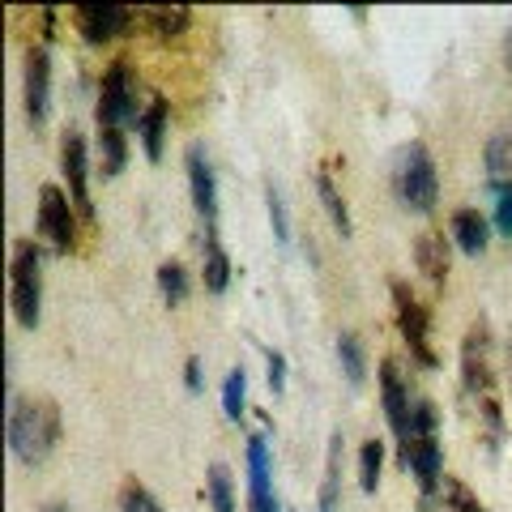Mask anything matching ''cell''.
<instances>
[{
    "label": "cell",
    "mask_w": 512,
    "mask_h": 512,
    "mask_svg": "<svg viewBox=\"0 0 512 512\" xmlns=\"http://www.w3.org/2000/svg\"><path fill=\"white\" fill-rule=\"evenodd\" d=\"M414 265L427 278V286H444L448 269H453V244L444 239L440 227H427L414 235Z\"/></svg>",
    "instance_id": "obj_14"
},
{
    "label": "cell",
    "mask_w": 512,
    "mask_h": 512,
    "mask_svg": "<svg viewBox=\"0 0 512 512\" xmlns=\"http://www.w3.org/2000/svg\"><path fill=\"white\" fill-rule=\"evenodd\" d=\"M393 192L410 214H431L440 201V175H436V158L423 141H406L393 154Z\"/></svg>",
    "instance_id": "obj_3"
},
{
    "label": "cell",
    "mask_w": 512,
    "mask_h": 512,
    "mask_svg": "<svg viewBox=\"0 0 512 512\" xmlns=\"http://www.w3.org/2000/svg\"><path fill=\"white\" fill-rule=\"evenodd\" d=\"M120 512H163V504L137 483V478H124L120 487Z\"/></svg>",
    "instance_id": "obj_29"
},
{
    "label": "cell",
    "mask_w": 512,
    "mask_h": 512,
    "mask_svg": "<svg viewBox=\"0 0 512 512\" xmlns=\"http://www.w3.org/2000/svg\"><path fill=\"white\" fill-rule=\"evenodd\" d=\"M269 389H274V393H282L286 389V359L278 355V350H269Z\"/></svg>",
    "instance_id": "obj_32"
},
{
    "label": "cell",
    "mask_w": 512,
    "mask_h": 512,
    "mask_svg": "<svg viewBox=\"0 0 512 512\" xmlns=\"http://www.w3.org/2000/svg\"><path fill=\"white\" fill-rule=\"evenodd\" d=\"M133 116H137L133 69H128V60H111V69L103 73V86H99V107H94V120H99V128H120Z\"/></svg>",
    "instance_id": "obj_6"
},
{
    "label": "cell",
    "mask_w": 512,
    "mask_h": 512,
    "mask_svg": "<svg viewBox=\"0 0 512 512\" xmlns=\"http://www.w3.org/2000/svg\"><path fill=\"white\" fill-rule=\"evenodd\" d=\"M461 393L466 410L483 436L487 448L504 444V406H500V384H495V346L487 320H474L466 342H461Z\"/></svg>",
    "instance_id": "obj_1"
},
{
    "label": "cell",
    "mask_w": 512,
    "mask_h": 512,
    "mask_svg": "<svg viewBox=\"0 0 512 512\" xmlns=\"http://www.w3.org/2000/svg\"><path fill=\"white\" fill-rule=\"evenodd\" d=\"M26 120L30 124H43L47 116V103H52V56L43 47H30L26 52Z\"/></svg>",
    "instance_id": "obj_13"
},
{
    "label": "cell",
    "mask_w": 512,
    "mask_h": 512,
    "mask_svg": "<svg viewBox=\"0 0 512 512\" xmlns=\"http://www.w3.org/2000/svg\"><path fill=\"white\" fill-rule=\"evenodd\" d=\"M248 508L252 512H282L274 495V466H269V440L256 431L248 436Z\"/></svg>",
    "instance_id": "obj_10"
},
{
    "label": "cell",
    "mask_w": 512,
    "mask_h": 512,
    "mask_svg": "<svg viewBox=\"0 0 512 512\" xmlns=\"http://www.w3.org/2000/svg\"><path fill=\"white\" fill-rule=\"evenodd\" d=\"M393 291V312H397V329H402V342L410 350V359L419 367H440L436 342H431V312L427 303L410 291L406 282H389Z\"/></svg>",
    "instance_id": "obj_5"
},
{
    "label": "cell",
    "mask_w": 512,
    "mask_h": 512,
    "mask_svg": "<svg viewBox=\"0 0 512 512\" xmlns=\"http://www.w3.org/2000/svg\"><path fill=\"white\" fill-rule=\"evenodd\" d=\"M265 205H269V222H274V239L286 244V239H291V227H286V210H282V197H278L274 184H265Z\"/></svg>",
    "instance_id": "obj_31"
},
{
    "label": "cell",
    "mask_w": 512,
    "mask_h": 512,
    "mask_svg": "<svg viewBox=\"0 0 512 512\" xmlns=\"http://www.w3.org/2000/svg\"><path fill=\"white\" fill-rule=\"evenodd\" d=\"M244 393H248V372L244 367H231L227 380H222V410H227L231 423L244 419Z\"/></svg>",
    "instance_id": "obj_26"
},
{
    "label": "cell",
    "mask_w": 512,
    "mask_h": 512,
    "mask_svg": "<svg viewBox=\"0 0 512 512\" xmlns=\"http://www.w3.org/2000/svg\"><path fill=\"white\" fill-rule=\"evenodd\" d=\"M99 175L103 180H116V175L128 167V141H124V128H99Z\"/></svg>",
    "instance_id": "obj_20"
},
{
    "label": "cell",
    "mask_w": 512,
    "mask_h": 512,
    "mask_svg": "<svg viewBox=\"0 0 512 512\" xmlns=\"http://www.w3.org/2000/svg\"><path fill=\"white\" fill-rule=\"evenodd\" d=\"M184 171H188V188H192V205L201 214V227L218 231V180H214V167L205 158V150H188Z\"/></svg>",
    "instance_id": "obj_11"
},
{
    "label": "cell",
    "mask_w": 512,
    "mask_h": 512,
    "mask_svg": "<svg viewBox=\"0 0 512 512\" xmlns=\"http://www.w3.org/2000/svg\"><path fill=\"white\" fill-rule=\"evenodd\" d=\"M338 363H342V376L359 389L363 384V346L355 333H338Z\"/></svg>",
    "instance_id": "obj_27"
},
{
    "label": "cell",
    "mask_w": 512,
    "mask_h": 512,
    "mask_svg": "<svg viewBox=\"0 0 512 512\" xmlns=\"http://www.w3.org/2000/svg\"><path fill=\"white\" fill-rule=\"evenodd\" d=\"M487 175H491V188L512 180V137L508 133L487 141Z\"/></svg>",
    "instance_id": "obj_23"
},
{
    "label": "cell",
    "mask_w": 512,
    "mask_h": 512,
    "mask_svg": "<svg viewBox=\"0 0 512 512\" xmlns=\"http://www.w3.org/2000/svg\"><path fill=\"white\" fill-rule=\"evenodd\" d=\"M508 355H512V342H508Z\"/></svg>",
    "instance_id": "obj_34"
},
{
    "label": "cell",
    "mask_w": 512,
    "mask_h": 512,
    "mask_svg": "<svg viewBox=\"0 0 512 512\" xmlns=\"http://www.w3.org/2000/svg\"><path fill=\"white\" fill-rule=\"evenodd\" d=\"M133 9L128 5H111V0H90V5H77V30L86 35V43H111L116 35L128 30Z\"/></svg>",
    "instance_id": "obj_12"
},
{
    "label": "cell",
    "mask_w": 512,
    "mask_h": 512,
    "mask_svg": "<svg viewBox=\"0 0 512 512\" xmlns=\"http://www.w3.org/2000/svg\"><path fill=\"white\" fill-rule=\"evenodd\" d=\"M201 278H205V291H214V295H222L231 282V256L222 248L218 231H205V274Z\"/></svg>",
    "instance_id": "obj_18"
},
{
    "label": "cell",
    "mask_w": 512,
    "mask_h": 512,
    "mask_svg": "<svg viewBox=\"0 0 512 512\" xmlns=\"http://www.w3.org/2000/svg\"><path fill=\"white\" fill-rule=\"evenodd\" d=\"M440 512H483V504H478V495L466 483H461V478H444Z\"/></svg>",
    "instance_id": "obj_28"
},
{
    "label": "cell",
    "mask_w": 512,
    "mask_h": 512,
    "mask_svg": "<svg viewBox=\"0 0 512 512\" xmlns=\"http://www.w3.org/2000/svg\"><path fill=\"white\" fill-rule=\"evenodd\" d=\"M9 453L22 466H39L47 453L60 444V406L47 397H18L9 406V427H5Z\"/></svg>",
    "instance_id": "obj_2"
},
{
    "label": "cell",
    "mask_w": 512,
    "mask_h": 512,
    "mask_svg": "<svg viewBox=\"0 0 512 512\" xmlns=\"http://www.w3.org/2000/svg\"><path fill=\"white\" fill-rule=\"evenodd\" d=\"M448 222H453V244L466 252V256H478V252L491 244V218L470 210V205H466V210H457Z\"/></svg>",
    "instance_id": "obj_16"
},
{
    "label": "cell",
    "mask_w": 512,
    "mask_h": 512,
    "mask_svg": "<svg viewBox=\"0 0 512 512\" xmlns=\"http://www.w3.org/2000/svg\"><path fill=\"white\" fill-rule=\"evenodd\" d=\"M414 402H419V397H410V384H406L402 363H397L393 355L380 359V410H384V419H389L393 436H406Z\"/></svg>",
    "instance_id": "obj_8"
},
{
    "label": "cell",
    "mask_w": 512,
    "mask_h": 512,
    "mask_svg": "<svg viewBox=\"0 0 512 512\" xmlns=\"http://www.w3.org/2000/svg\"><path fill=\"white\" fill-rule=\"evenodd\" d=\"M9 308H13V316H18L22 329L39 325V308H43V252H39L35 239H18V244H13Z\"/></svg>",
    "instance_id": "obj_4"
},
{
    "label": "cell",
    "mask_w": 512,
    "mask_h": 512,
    "mask_svg": "<svg viewBox=\"0 0 512 512\" xmlns=\"http://www.w3.org/2000/svg\"><path fill=\"white\" fill-rule=\"evenodd\" d=\"M205 483H210V508L214 512H235V483H231V470L222 466V461L210 466Z\"/></svg>",
    "instance_id": "obj_25"
},
{
    "label": "cell",
    "mask_w": 512,
    "mask_h": 512,
    "mask_svg": "<svg viewBox=\"0 0 512 512\" xmlns=\"http://www.w3.org/2000/svg\"><path fill=\"white\" fill-rule=\"evenodd\" d=\"M338 500H342V431H333L325 478H320V512H338Z\"/></svg>",
    "instance_id": "obj_17"
},
{
    "label": "cell",
    "mask_w": 512,
    "mask_h": 512,
    "mask_svg": "<svg viewBox=\"0 0 512 512\" xmlns=\"http://www.w3.org/2000/svg\"><path fill=\"white\" fill-rule=\"evenodd\" d=\"M146 22H150V30L154 35H184L188 30V22H192V9H184V5H158V9H146Z\"/></svg>",
    "instance_id": "obj_22"
},
{
    "label": "cell",
    "mask_w": 512,
    "mask_h": 512,
    "mask_svg": "<svg viewBox=\"0 0 512 512\" xmlns=\"http://www.w3.org/2000/svg\"><path fill=\"white\" fill-rule=\"evenodd\" d=\"M35 222H39V239H43V244H52V252H73V244H77V218H73L69 192H64L60 184H43L39 188Z\"/></svg>",
    "instance_id": "obj_7"
},
{
    "label": "cell",
    "mask_w": 512,
    "mask_h": 512,
    "mask_svg": "<svg viewBox=\"0 0 512 512\" xmlns=\"http://www.w3.org/2000/svg\"><path fill=\"white\" fill-rule=\"evenodd\" d=\"M201 359H188L184 363V384H188V393H201Z\"/></svg>",
    "instance_id": "obj_33"
},
{
    "label": "cell",
    "mask_w": 512,
    "mask_h": 512,
    "mask_svg": "<svg viewBox=\"0 0 512 512\" xmlns=\"http://www.w3.org/2000/svg\"><path fill=\"white\" fill-rule=\"evenodd\" d=\"M158 291H163L167 308H180V303L188 299V269L180 261H163L158 265Z\"/></svg>",
    "instance_id": "obj_21"
},
{
    "label": "cell",
    "mask_w": 512,
    "mask_h": 512,
    "mask_svg": "<svg viewBox=\"0 0 512 512\" xmlns=\"http://www.w3.org/2000/svg\"><path fill=\"white\" fill-rule=\"evenodd\" d=\"M60 158H64V184L73 192V205L86 218H94V201H90V154H86V137L69 128L60 137Z\"/></svg>",
    "instance_id": "obj_9"
},
{
    "label": "cell",
    "mask_w": 512,
    "mask_h": 512,
    "mask_svg": "<svg viewBox=\"0 0 512 512\" xmlns=\"http://www.w3.org/2000/svg\"><path fill=\"white\" fill-rule=\"evenodd\" d=\"M167 99L163 94H154V99L146 103V111H141L137 120V133H141V146H146V158L150 163H163V146H167Z\"/></svg>",
    "instance_id": "obj_15"
},
{
    "label": "cell",
    "mask_w": 512,
    "mask_h": 512,
    "mask_svg": "<svg viewBox=\"0 0 512 512\" xmlns=\"http://www.w3.org/2000/svg\"><path fill=\"white\" fill-rule=\"evenodd\" d=\"M491 197H495V235L512 239V180L508 184H495Z\"/></svg>",
    "instance_id": "obj_30"
},
{
    "label": "cell",
    "mask_w": 512,
    "mask_h": 512,
    "mask_svg": "<svg viewBox=\"0 0 512 512\" xmlns=\"http://www.w3.org/2000/svg\"><path fill=\"white\" fill-rule=\"evenodd\" d=\"M316 192H320V205H325L329 222L338 227V235H350L346 197H342V188H338V180H333V171H329V167H320V171H316Z\"/></svg>",
    "instance_id": "obj_19"
},
{
    "label": "cell",
    "mask_w": 512,
    "mask_h": 512,
    "mask_svg": "<svg viewBox=\"0 0 512 512\" xmlns=\"http://www.w3.org/2000/svg\"><path fill=\"white\" fill-rule=\"evenodd\" d=\"M380 466H384V444L363 440V448H359V491L363 495H372L380 487Z\"/></svg>",
    "instance_id": "obj_24"
}]
</instances>
